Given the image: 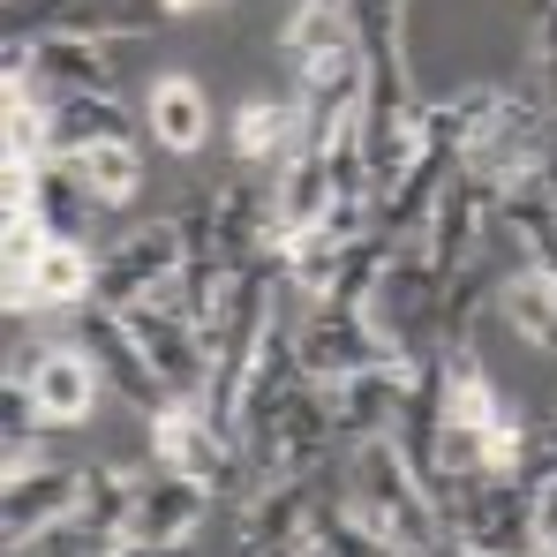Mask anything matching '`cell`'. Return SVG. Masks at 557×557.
Returning a JSON list of instances; mask_svg holds the SVG:
<instances>
[{
	"label": "cell",
	"mask_w": 557,
	"mask_h": 557,
	"mask_svg": "<svg viewBox=\"0 0 557 557\" xmlns=\"http://www.w3.org/2000/svg\"><path fill=\"white\" fill-rule=\"evenodd\" d=\"M347 497L370 512L376 535H392L407 557H437L445 550V505H437V490L407 467V453H399L392 437L347 453Z\"/></svg>",
	"instance_id": "obj_1"
},
{
	"label": "cell",
	"mask_w": 557,
	"mask_h": 557,
	"mask_svg": "<svg viewBox=\"0 0 557 557\" xmlns=\"http://www.w3.org/2000/svg\"><path fill=\"white\" fill-rule=\"evenodd\" d=\"M445 543L474 557H535V490L520 474H467L437 490Z\"/></svg>",
	"instance_id": "obj_2"
},
{
	"label": "cell",
	"mask_w": 557,
	"mask_h": 557,
	"mask_svg": "<svg viewBox=\"0 0 557 557\" xmlns=\"http://www.w3.org/2000/svg\"><path fill=\"white\" fill-rule=\"evenodd\" d=\"M339 490H347V482H332V460L294 467V474L264 482L249 505H234V550L242 557H301L317 543V520L332 512Z\"/></svg>",
	"instance_id": "obj_3"
},
{
	"label": "cell",
	"mask_w": 557,
	"mask_h": 557,
	"mask_svg": "<svg viewBox=\"0 0 557 557\" xmlns=\"http://www.w3.org/2000/svg\"><path fill=\"white\" fill-rule=\"evenodd\" d=\"M543 159H550L543 106H535L528 84H505L497 113L482 121V136L460 151V166L474 174V182H490V188H512V182H535V174H543Z\"/></svg>",
	"instance_id": "obj_4"
},
{
	"label": "cell",
	"mask_w": 557,
	"mask_h": 557,
	"mask_svg": "<svg viewBox=\"0 0 557 557\" xmlns=\"http://www.w3.org/2000/svg\"><path fill=\"white\" fill-rule=\"evenodd\" d=\"M174 272H182V234H174V219H166V211H159V219H136V226H121V234L106 242L91 301H106L113 317H128L136 301L166 294Z\"/></svg>",
	"instance_id": "obj_5"
},
{
	"label": "cell",
	"mask_w": 557,
	"mask_h": 557,
	"mask_svg": "<svg viewBox=\"0 0 557 557\" xmlns=\"http://www.w3.org/2000/svg\"><path fill=\"white\" fill-rule=\"evenodd\" d=\"M294 355H301V376H309V384H347V376H362V370L399 362V355L384 347V332L370 324V309H347V301H317V309L301 317V332H294ZM399 370H407V362H399Z\"/></svg>",
	"instance_id": "obj_6"
},
{
	"label": "cell",
	"mask_w": 557,
	"mask_h": 557,
	"mask_svg": "<svg viewBox=\"0 0 557 557\" xmlns=\"http://www.w3.org/2000/svg\"><path fill=\"white\" fill-rule=\"evenodd\" d=\"M76 497H84V460H46L30 474H8L0 482V550L23 557L30 543H46L61 520H76Z\"/></svg>",
	"instance_id": "obj_7"
},
{
	"label": "cell",
	"mask_w": 557,
	"mask_h": 557,
	"mask_svg": "<svg viewBox=\"0 0 557 557\" xmlns=\"http://www.w3.org/2000/svg\"><path fill=\"white\" fill-rule=\"evenodd\" d=\"M76 339L91 347V362L106 370V384H113V399H128L136 414H166L174 407V392H166V376L151 370V355L136 347V332L106 309V301H84L76 309Z\"/></svg>",
	"instance_id": "obj_8"
},
{
	"label": "cell",
	"mask_w": 557,
	"mask_h": 557,
	"mask_svg": "<svg viewBox=\"0 0 557 557\" xmlns=\"http://www.w3.org/2000/svg\"><path fill=\"white\" fill-rule=\"evenodd\" d=\"M121 324L136 332V347L151 355V370L166 376V392H174V399H203V376H211V347H203V332L188 324V317L174 309V301H166V294L136 301V309H128Z\"/></svg>",
	"instance_id": "obj_9"
},
{
	"label": "cell",
	"mask_w": 557,
	"mask_h": 557,
	"mask_svg": "<svg viewBox=\"0 0 557 557\" xmlns=\"http://www.w3.org/2000/svg\"><path fill=\"white\" fill-rule=\"evenodd\" d=\"M151 460L174 467V474H196V482H211L226 497L234 474H242V445H226L196 399H174L166 414H151Z\"/></svg>",
	"instance_id": "obj_10"
},
{
	"label": "cell",
	"mask_w": 557,
	"mask_h": 557,
	"mask_svg": "<svg viewBox=\"0 0 557 557\" xmlns=\"http://www.w3.org/2000/svg\"><path fill=\"white\" fill-rule=\"evenodd\" d=\"M309 151L301 136V98L294 91H249L234 106V159L242 174H286Z\"/></svg>",
	"instance_id": "obj_11"
},
{
	"label": "cell",
	"mask_w": 557,
	"mask_h": 557,
	"mask_svg": "<svg viewBox=\"0 0 557 557\" xmlns=\"http://www.w3.org/2000/svg\"><path fill=\"white\" fill-rule=\"evenodd\" d=\"M23 376H30V392H38V407H46V422H53V430H84V422L98 414V399H106V370L91 362V347H84V339L38 347Z\"/></svg>",
	"instance_id": "obj_12"
},
{
	"label": "cell",
	"mask_w": 557,
	"mask_h": 557,
	"mask_svg": "<svg viewBox=\"0 0 557 557\" xmlns=\"http://www.w3.org/2000/svg\"><path fill=\"white\" fill-rule=\"evenodd\" d=\"M324 392H332V422H339V445H347V453L392 437L399 414H407V370H399V362L362 370V376H347V384H324Z\"/></svg>",
	"instance_id": "obj_13"
},
{
	"label": "cell",
	"mask_w": 557,
	"mask_h": 557,
	"mask_svg": "<svg viewBox=\"0 0 557 557\" xmlns=\"http://www.w3.org/2000/svg\"><path fill=\"white\" fill-rule=\"evenodd\" d=\"M211 497H219L211 482L174 474V467H151V474H144V497H136V512H128V543H188V535L203 528Z\"/></svg>",
	"instance_id": "obj_14"
},
{
	"label": "cell",
	"mask_w": 557,
	"mask_h": 557,
	"mask_svg": "<svg viewBox=\"0 0 557 557\" xmlns=\"http://www.w3.org/2000/svg\"><path fill=\"white\" fill-rule=\"evenodd\" d=\"M38 84L61 98H121V61L106 38L84 30H46L38 38Z\"/></svg>",
	"instance_id": "obj_15"
},
{
	"label": "cell",
	"mask_w": 557,
	"mask_h": 557,
	"mask_svg": "<svg viewBox=\"0 0 557 557\" xmlns=\"http://www.w3.org/2000/svg\"><path fill=\"white\" fill-rule=\"evenodd\" d=\"M490 309L505 317V332H512L528 355H550V362H557V278H543L528 257H512V264L497 272Z\"/></svg>",
	"instance_id": "obj_16"
},
{
	"label": "cell",
	"mask_w": 557,
	"mask_h": 557,
	"mask_svg": "<svg viewBox=\"0 0 557 557\" xmlns=\"http://www.w3.org/2000/svg\"><path fill=\"white\" fill-rule=\"evenodd\" d=\"M136 113H144V136L159 151H174V159H196L211 144V91L196 76H159Z\"/></svg>",
	"instance_id": "obj_17"
},
{
	"label": "cell",
	"mask_w": 557,
	"mask_h": 557,
	"mask_svg": "<svg viewBox=\"0 0 557 557\" xmlns=\"http://www.w3.org/2000/svg\"><path fill=\"white\" fill-rule=\"evenodd\" d=\"M355 46H362V38H355V8H332V0H294V8H286L278 53H286L294 84H301L309 69H324V61L355 53Z\"/></svg>",
	"instance_id": "obj_18"
},
{
	"label": "cell",
	"mask_w": 557,
	"mask_h": 557,
	"mask_svg": "<svg viewBox=\"0 0 557 557\" xmlns=\"http://www.w3.org/2000/svg\"><path fill=\"white\" fill-rule=\"evenodd\" d=\"M46 113H53V151L76 159V151H98V144H136L144 113L128 98H61L46 91Z\"/></svg>",
	"instance_id": "obj_19"
},
{
	"label": "cell",
	"mask_w": 557,
	"mask_h": 557,
	"mask_svg": "<svg viewBox=\"0 0 557 557\" xmlns=\"http://www.w3.org/2000/svg\"><path fill=\"white\" fill-rule=\"evenodd\" d=\"M453 174H460V151H453V144H430V151L399 174V188L376 203V226H384L392 242H414V234L430 226V211H437V196H445Z\"/></svg>",
	"instance_id": "obj_20"
},
{
	"label": "cell",
	"mask_w": 557,
	"mask_h": 557,
	"mask_svg": "<svg viewBox=\"0 0 557 557\" xmlns=\"http://www.w3.org/2000/svg\"><path fill=\"white\" fill-rule=\"evenodd\" d=\"M30 219L46 226V242H84L98 219V196L84 188V174L69 159H46L38 182H30Z\"/></svg>",
	"instance_id": "obj_21"
},
{
	"label": "cell",
	"mask_w": 557,
	"mask_h": 557,
	"mask_svg": "<svg viewBox=\"0 0 557 557\" xmlns=\"http://www.w3.org/2000/svg\"><path fill=\"white\" fill-rule=\"evenodd\" d=\"M91 294H98V257L84 242H46V249H38V264H30V301H38L46 317H76Z\"/></svg>",
	"instance_id": "obj_22"
},
{
	"label": "cell",
	"mask_w": 557,
	"mask_h": 557,
	"mask_svg": "<svg viewBox=\"0 0 557 557\" xmlns=\"http://www.w3.org/2000/svg\"><path fill=\"white\" fill-rule=\"evenodd\" d=\"M497 219H505V234L520 242V257L543 278H557V196H550V182H543V174H535V182H512L505 203H497Z\"/></svg>",
	"instance_id": "obj_23"
},
{
	"label": "cell",
	"mask_w": 557,
	"mask_h": 557,
	"mask_svg": "<svg viewBox=\"0 0 557 557\" xmlns=\"http://www.w3.org/2000/svg\"><path fill=\"white\" fill-rule=\"evenodd\" d=\"M144 497V474L136 467H113V460H84V497H76V528L91 535H113L128 543V512Z\"/></svg>",
	"instance_id": "obj_24"
},
{
	"label": "cell",
	"mask_w": 557,
	"mask_h": 557,
	"mask_svg": "<svg viewBox=\"0 0 557 557\" xmlns=\"http://www.w3.org/2000/svg\"><path fill=\"white\" fill-rule=\"evenodd\" d=\"M272 203H278V226H324V219H332V203H339L332 166H324L317 151H301V159L272 182Z\"/></svg>",
	"instance_id": "obj_25"
},
{
	"label": "cell",
	"mask_w": 557,
	"mask_h": 557,
	"mask_svg": "<svg viewBox=\"0 0 557 557\" xmlns=\"http://www.w3.org/2000/svg\"><path fill=\"white\" fill-rule=\"evenodd\" d=\"M69 166L84 174V188L98 196V211H128V203L144 196V151H136V144H98V151H76Z\"/></svg>",
	"instance_id": "obj_26"
},
{
	"label": "cell",
	"mask_w": 557,
	"mask_h": 557,
	"mask_svg": "<svg viewBox=\"0 0 557 557\" xmlns=\"http://www.w3.org/2000/svg\"><path fill=\"white\" fill-rule=\"evenodd\" d=\"M528 490H535V557H557V467H535Z\"/></svg>",
	"instance_id": "obj_27"
},
{
	"label": "cell",
	"mask_w": 557,
	"mask_h": 557,
	"mask_svg": "<svg viewBox=\"0 0 557 557\" xmlns=\"http://www.w3.org/2000/svg\"><path fill=\"white\" fill-rule=\"evenodd\" d=\"M535 467H557V392H550V407L535 414ZM528 467V474H535Z\"/></svg>",
	"instance_id": "obj_28"
},
{
	"label": "cell",
	"mask_w": 557,
	"mask_h": 557,
	"mask_svg": "<svg viewBox=\"0 0 557 557\" xmlns=\"http://www.w3.org/2000/svg\"><path fill=\"white\" fill-rule=\"evenodd\" d=\"M113 557H188V543H113Z\"/></svg>",
	"instance_id": "obj_29"
},
{
	"label": "cell",
	"mask_w": 557,
	"mask_h": 557,
	"mask_svg": "<svg viewBox=\"0 0 557 557\" xmlns=\"http://www.w3.org/2000/svg\"><path fill=\"white\" fill-rule=\"evenodd\" d=\"M203 8H219V0H166V15H203Z\"/></svg>",
	"instance_id": "obj_30"
},
{
	"label": "cell",
	"mask_w": 557,
	"mask_h": 557,
	"mask_svg": "<svg viewBox=\"0 0 557 557\" xmlns=\"http://www.w3.org/2000/svg\"><path fill=\"white\" fill-rule=\"evenodd\" d=\"M301 557H332V550H324V543H309V550H301Z\"/></svg>",
	"instance_id": "obj_31"
}]
</instances>
